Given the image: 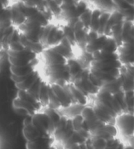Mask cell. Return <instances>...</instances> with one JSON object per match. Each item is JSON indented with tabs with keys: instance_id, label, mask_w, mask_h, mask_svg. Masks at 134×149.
<instances>
[{
	"instance_id": "cell-17",
	"label": "cell",
	"mask_w": 134,
	"mask_h": 149,
	"mask_svg": "<svg viewBox=\"0 0 134 149\" xmlns=\"http://www.w3.org/2000/svg\"><path fill=\"white\" fill-rule=\"evenodd\" d=\"M92 11V10H91L89 8H88L82 15H80L79 17V20L81 21L84 27L88 29V30H89L90 28V22Z\"/></svg>"
},
{
	"instance_id": "cell-24",
	"label": "cell",
	"mask_w": 134,
	"mask_h": 149,
	"mask_svg": "<svg viewBox=\"0 0 134 149\" xmlns=\"http://www.w3.org/2000/svg\"><path fill=\"white\" fill-rule=\"evenodd\" d=\"M73 1L76 4H77L80 1H81V0H73Z\"/></svg>"
},
{
	"instance_id": "cell-12",
	"label": "cell",
	"mask_w": 134,
	"mask_h": 149,
	"mask_svg": "<svg viewBox=\"0 0 134 149\" xmlns=\"http://www.w3.org/2000/svg\"><path fill=\"white\" fill-rule=\"evenodd\" d=\"M22 134L26 141H33L43 136V135L32 125L31 122L26 126H23Z\"/></svg>"
},
{
	"instance_id": "cell-9",
	"label": "cell",
	"mask_w": 134,
	"mask_h": 149,
	"mask_svg": "<svg viewBox=\"0 0 134 149\" xmlns=\"http://www.w3.org/2000/svg\"><path fill=\"white\" fill-rule=\"evenodd\" d=\"M108 37L109 36H106L105 35L100 36L97 39L88 43L84 47L86 52L91 55L94 52L101 50L103 47L104 45L105 44Z\"/></svg>"
},
{
	"instance_id": "cell-1",
	"label": "cell",
	"mask_w": 134,
	"mask_h": 149,
	"mask_svg": "<svg viewBox=\"0 0 134 149\" xmlns=\"http://www.w3.org/2000/svg\"><path fill=\"white\" fill-rule=\"evenodd\" d=\"M114 125L117 130L118 135L128 139H133L134 128L132 112L124 111L119 114L114 118Z\"/></svg>"
},
{
	"instance_id": "cell-23",
	"label": "cell",
	"mask_w": 134,
	"mask_h": 149,
	"mask_svg": "<svg viewBox=\"0 0 134 149\" xmlns=\"http://www.w3.org/2000/svg\"><path fill=\"white\" fill-rule=\"evenodd\" d=\"M49 149H58V148L57 146H56V144H55L54 145H53L52 147H50Z\"/></svg>"
},
{
	"instance_id": "cell-4",
	"label": "cell",
	"mask_w": 134,
	"mask_h": 149,
	"mask_svg": "<svg viewBox=\"0 0 134 149\" xmlns=\"http://www.w3.org/2000/svg\"><path fill=\"white\" fill-rule=\"evenodd\" d=\"M39 63L38 58L34 60L29 64L25 66H13L10 65V78L15 83L22 82L31 75L34 71L37 70Z\"/></svg>"
},
{
	"instance_id": "cell-8",
	"label": "cell",
	"mask_w": 134,
	"mask_h": 149,
	"mask_svg": "<svg viewBox=\"0 0 134 149\" xmlns=\"http://www.w3.org/2000/svg\"><path fill=\"white\" fill-rule=\"evenodd\" d=\"M18 41L26 49L31 50V52L36 53L38 55L39 54H41V52L44 50V47L41 43V42H34L29 41L20 32L19 38H18Z\"/></svg>"
},
{
	"instance_id": "cell-15",
	"label": "cell",
	"mask_w": 134,
	"mask_h": 149,
	"mask_svg": "<svg viewBox=\"0 0 134 149\" xmlns=\"http://www.w3.org/2000/svg\"><path fill=\"white\" fill-rule=\"evenodd\" d=\"M101 10L99 9L92 10L91 14L90 22V31H96L98 33L99 29V20H100V15L101 14Z\"/></svg>"
},
{
	"instance_id": "cell-2",
	"label": "cell",
	"mask_w": 134,
	"mask_h": 149,
	"mask_svg": "<svg viewBox=\"0 0 134 149\" xmlns=\"http://www.w3.org/2000/svg\"><path fill=\"white\" fill-rule=\"evenodd\" d=\"M8 54V60L10 65L13 66H25L33 62L37 58L38 54H36L31 50L23 48L20 50H7Z\"/></svg>"
},
{
	"instance_id": "cell-21",
	"label": "cell",
	"mask_w": 134,
	"mask_h": 149,
	"mask_svg": "<svg viewBox=\"0 0 134 149\" xmlns=\"http://www.w3.org/2000/svg\"><path fill=\"white\" fill-rule=\"evenodd\" d=\"M125 2H126L128 5H130L131 7H133L134 0H124Z\"/></svg>"
},
{
	"instance_id": "cell-11",
	"label": "cell",
	"mask_w": 134,
	"mask_h": 149,
	"mask_svg": "<svg viewBox=\"0 0 134 149\" xmlns=\"http://www.w3.org/2000/svg\"><path fill=\"white\" fill-rule=\"evenodd\" d=\"M37 97L39 102L43 108L48 107L49 103V83L43 79L40 84L38 92H37Z\"/></svg>"
},
{
	"instance_id": "cell-20",
	"label": "cell",
	"mask_w": 134,
	"mask_h": 149,
	"mask_svg": "<svg viewBox=\"0 0 134 149\" xmlns=\"http://www.w3.org/2000/svg\"><path fill=\"white\" fill-rule=\"evenodd\" d=\"M111 1L115 5H117V7H119L122 9L126 10L129 9L130 7H131L130 5H128L124 0H111Z\"/></svg>"
},
{
	"instance_id": "cell-14",
	"label": "cell",
	"mask_w": 134,
	"mask_h": 149,
	"mask_svg": "<svg viewBox=\"0 0 134 149\" xmlns=\"http://www.w3.org/2000/svg\"><path fill=\"white\" fill-rule=\"evenodd\" d=\"M122 20H124V17H123V16L119 12L114 11V13H112V14H111V16H110L109 19L107 21L105 29H104L103 35L110 37L111 30L112 26H113L114 24Z\"/></svg>"
},
{
	"instance_id": "cell-18",
	"label": "cell",
	"mask_w": 134,
	"mask_h": 149,
	"mask_svg": "<svg viewBox=\"0 0 134 149\" xmlns=\"http://www.w3.org/2000/svg\"><path fill=\"white\" fill-rule=\"evenodd\" d=\"M17 1L21 2L27 7L36 8L37 9L46 2V0H18Z\"/></svg>"
},
{
	"instance_id": "cell-6",
	"label": "cell",
	"mask_w": 134,
	"mask_h": 149,
	"mask_svg": "<svg viewBox=\"0 0 134 149\" xmlns=\"http://www.w3.org/2000/svg\"><path fill=\"white\" fill-rule=\"evenodd\" d=\"M117 52L123 65L133 64V42H124L120 45Z\"/></svg>"
},
{
	"instance_id": "cell-7",
	"label": "cell",
	"mask_w": 134,
	"mask_h": 149,
	"mask_svg": "<svg viewBox=\"0 0 134 149\" xmlns=\"http://www.w3.org/2000/svg\"><path fill=\"white\" fill-rule=\"evenodd\" d=\"M56 144L53 136H44L26 141V149H49Z\"/></svg>"
},
{
	"instance_id": "cell-13",
	"label": "cell",
	"mask_w": 134,
	"mask_h": 149,
	"mask_svg": "<svg viewBox=\"0 0 134 149\" xmlns=\"http://www.w3.org/2000/svg\"><path fill=\"white\" fill-rule=\"evenodd\" d=\"M41 75H40L39 71L37 70L34 71L31 75L25 79L24 81L18 82V83H15V85L18 90L26 91L34 84V82L37 81V79Z\"/></svg>"
},
{
	"instance_id": "cell-3",
	"label": "cell",
	"mask_w": 134,
	"mask_h": 149,
	"mask_svg": "<svg viewBox=\"0 0 134 149\" xmlns=\"http://www.w3.org/2000/svg\"><path fill=\"white\" fill-rule=\"evenodd\" d=\"M31 124L43 136H52L53 130L50 118L43 109L31 116Z\"/></svg>"
},
{
	"instance_id": "cell-22",
	"label": "cell",
	"mask_w": 134,
	"mask_h": 149,
	"mask_svg": "<svg viewBox=\"0 0 134 149\" xmlns=\"http://www.w3.org/2000/svg\"><path fill=\"white\" fill-rule=\"evenodd\" d=\"M122 149H133V147L132 145H128V146H124V147Z\"/></svg>"
},
{
	"instance_id": "cell-19",
	"label": "cell",
	"mask_w": 134,
	"mask_h": 149,
	"mask_svg": "<svg viewBox=\"0 0 134 149\" xmlns=\"http://www.w3.org/2000/svg\"><path fill=\"white\" fill-rule=\"evenodd\" d=\"M87 9H88V5L87 4V3L84 1H80L77 4V7H76L77 15L78 16V17L80 15H82Z\"/></svg>"
},
{
	"instance_id": "cell-10",
	"label": "cell",
	"mask_w": 134,
	"mask_h": 149,
	"mask_svg": "<svg viewBox=\"0 0 134 149\" xmlns=\"http://www.w3.org/2000/svg\"><path fill=\"white\" fill-rule=\"evenodd\" d=\"M120 37H121V44L124 42H133V20L124 21Z\"/></svg>"
},
{
	"instance_id": "cell-5",
	"label": "cell",
	"mask_w": 134,
	"mask_h": 149,
	"mask_svg": "<svg viewBox=\"0 0 134 149\" xmlns=\"http://www.w3.org/2000/svg\"><path fill=\"white\" fill-rule=\"evenodd\" d=\"M13 107L16 113L20 115L31 116L34 114L43 110V108L34 105L28 101L16 97L13 102Z\"/></svg>"
},
{
	"instance_id": "cell-16",
	"label": "cell",
	"mask_w": 134,
	"mask_h": 149,
	"mask_svg": "<svg viewBox=\"0 0 134 149\" xmlns=\"http://www.w3.org/2000/svg\"><path fill=\"white\" fill-rule=\"evenodd\" d=\"M111 13H110L109 12H102L100 15V20H100L99 21V29L98 31V34L99 36L103 35L106 22L110 17V16H111Z\"/></svg>"
}]
</instances>
